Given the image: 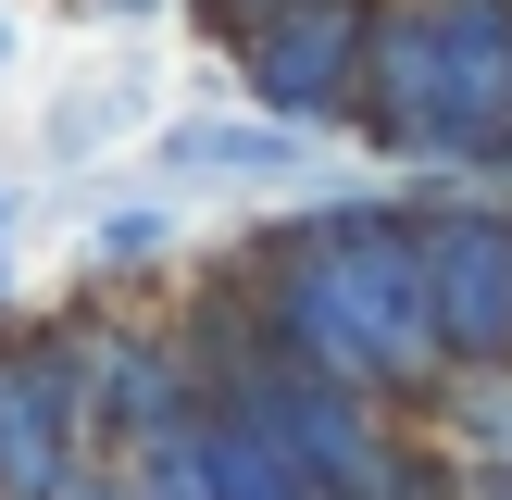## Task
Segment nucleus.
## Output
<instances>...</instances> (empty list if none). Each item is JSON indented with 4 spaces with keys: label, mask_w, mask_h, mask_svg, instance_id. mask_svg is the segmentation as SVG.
Returning <instances> with one entry per match:
<instances>
[{
    "label": "nucleus",
    "mask_w": 512,
    "mask_h": 500,
    "mask_svg": "<svg viewBox=\"0 0 512 500\" xmlns=\"http://www.w3.org/2000/svg\"><path fill=\"white\" fill-rule=\"evenodd\" d=\"M63 413H75V388L50 363H0V488L13 500L63 488Z\"/></svg>",
    "instance_id": "nucleus-5"
},
{
    "label": "nucleus",
    "mask_w": 512,
    "mask_h": 500,
    "mask_svg": "<svg viewBox=\"0 0 512 500\" xmlns=\"http://www.w3.org/2000/svg\"><path fill=\"white\" fill-rule=\"evenodd\" d=\"M125 113H138V88H88V100L63 113V138H50V150H100V138L125 125Z\"/></svg>",
    "instance_id": "nucleus-8"
},
{
    "label": "nucleus",
    "mask_w": 512,
    "mask_h": 500,
    "mask_svg": "<svg viewBox=\"0 0 512 500\" xmlns=\"http://www.w3.org/2000/svg\"><path fill=\"white\" fill-rule=\"evenodd\" d=\"M288 338L325 363V388H388V375H425L438 363V325H425V275H413V238L375 213H338L300 238L288 263Z\"/></svg>",
    "instance_id": "nucleus-1"
},
{
    "label": "nucleus",
    "mask_w": 512,
    "mask_h": 500,
    "mask_svg": "<svg viewBox=\"0 0 512 500\" xmlns=\"http://www.w3.org/2000/svg\"><path fill=\"white\" fill-rule=\"evenodd\" d=\"M188 450H200V488H213V500H313V475H300L288 450H275V425L238 413V400H225Z\"/></svg>",
    "instance_id": "nucleus-6"
},
{
    "label": "nucleus",
    "mask_w": 512,
    "mask_h": 500,
    "mask_svg": "<svg viewBox=\"0 0 512 500\" xmlns=\"http://www.w3.org/2000/svg\"><path fill=\"white\" fill-rule=\"evenodd\" d=\"M413 275H425L438 350H512V225L500 213H438L413 238Z\"/></svg>",
    "instance_id": "nucleus-3"
},
{
    "label": "nucleus",
    "mask_w": 512,
    "mask_h": 500,
    "mask_svg": "<svg viewBox=\"0 0 512 500\" xmlns=\"http://www.w3.org/2000/svg\"><path fill=\"white\" fill-rule=\"evenodd\" d=\"M0 50H13V38H0Z\"/></svg>",
    "instance_id": "nucleus-10"
},
{
    "label": "nucleus",
    "mask_w": 512,
    "mask_h": 500,
    "mask_svg": "<svg viewBox=\"0 0 512 500\" xmlns=\"http://www.w3.org/2000/svg\"><path fill=\"white\" fill-rule=\"evenodd\" d=\"M375 100H388V125L413 150L488 138V113L512 100L500 0H413V13H388V38H375Z\"/></svg>",
    "instance_id": "nucleus-2"
},
{
    "label": "nucleus",
    "mask_w": 512,
    "mask_h": 500,
    "mask_svg": "<svg viewBox=\"0 0 512 500\" xmlns=\"http://www.w3.org/2000/svg\"><path fill=\"white\" fill-rule=\"evenodd\" d=\"M163 163L175 175H300V138H275V125H175Z\"/></svg>",
    "instance_id": "nucleus-7"
},
{
    "label": "nucleus",
    "mask_w": 512,
    "mask_h": 500,
    "mask_svg": "<svg viewBox=\"0 0 512 500\" xmlns=\"http://www.w3.org/2000/svg\"><path fill=\"white\" fill-rule=\"evenodd\" d=\"M250 88H263L275 113H325V100L350 88V0H300V13H275L263 38H250Z\"/></svg>",
    "instance_id": "nucleus-4"
},
{
    "label": "nucleus",
    "mask_w": 512,
    "mask_h": 500,
    "mask_svg": "<svg viewBox=\"0 0 512 500\" xmlns=\"http://www.w3.org/2000/svg\"><path fill=\"white\" fill-rule=\"evenodd\" d=\"M0 225H13V188H0Z\"/></svg>",
    "instance_id": "nucleus-9"
}]
</instances>
